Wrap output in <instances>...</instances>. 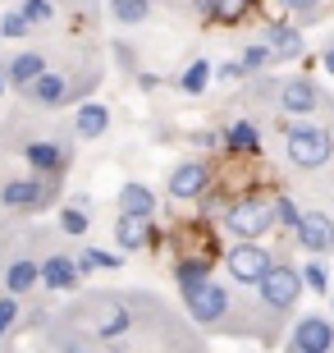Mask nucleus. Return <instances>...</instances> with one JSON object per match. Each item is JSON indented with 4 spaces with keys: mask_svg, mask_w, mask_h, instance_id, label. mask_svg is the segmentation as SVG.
<instances>
[{
    "mask_svg": "<svg viewBox=\"0 0 334 353\" xmlns=\"http://www.w3.org/2000/svg\"><path fill=\"white\" fill-rule=\"evenodd\" d=\"M193 321L147 289H92L51 321V349H188Z\"/></svg>",
    "mask_w": 334,
    "mask_h": 353,
    "instance_id": "obj_1",
    "label": "nucleus"
},
{
    "mask_svg": "<svg viewBox=\"0 0 334 353\" xmlns=\"http://www.w3.org/2000/svg\"><path fill=\"white\" fill-rule=\"evenodd\" d=\"M252 289H257V303H261V316H266L270 335H275V330L293 316V307L302 303V294H307L302 271H298L293 262H284V257H275V262H270V271L261 275Z\"/></svg>",
    "mask_w": 334,
    "mask_h": 353,
    "instance_id": "obj_2",
    "label": "nucleus"
},
{
    "mask_svg": "<svg viewBox=\"0 0 334 353\" xmlns=\"http://www.w3.org/2000/svg\"><path fill=\"white\" fill-rule=\"evenodd\" d=\"M96 83H101L96 69H55V65H46L37 79L23 88V101L37 105V110H60V105H78Z\"/></svg>",
    "mask_w": 334,
    "mask_h": 353,
    "instance_id": "obj_3",
    "label": "nucleus"
},
{
    "mask_svg": "<svg viewBox=\"0 0 334 353\" xmlns=\"http://www.w3.org/2000/svg\"><path fill=\"white\" fill-rule=\"evenodd\" d=\"M284 157L293 170H321L334 161V133L311 119H289L284 124Z\"/></svg>",
    "mask_w": 334,
    "mask_h": 353,
    "instance_id": "obj_4",
    "label": "nucleus"
},
{
    "mask_svg": "<svg viewBox=\"0 0 334 353\" xmlns=\"http://www.w3.org/2000/svg\"><path fill=\"white\" fill-rule=\"evenodd\" d=\"M220 225L229 239H266L275 230V207L266 197H233L220 211Z\"/></svg>",
    "mask_w": 334,
    "mask_h": 353,
    "instance_id": "obj_5",
    "label": "nucleus"
},
{
    "mask_svg": "<svg viewBox=\"0 0 334 353\" xmlns=\"http://www.w3.org/2000/svg\"><path fill=\"white\" fill-rule=\"evenodd\" d=\"M60 183L55 174H10V179L0 183V207L5 211H41L46 202L60 197Z\"/></svg>",
    "mask_w": 334,
    "mask_h": 353,
    "instance_id": "obj_6",
    "label": "nucleus"
},
{
    "mask_svg": "<svg viewBox=\"0 0 334 353\" xmlns=\"http://www.w3.org/2000/svg\"><path fill=\"white\" fill-rule=\"evenodd\" d=\"M275 110L284 119H311L316 110H334L330 97L321 92V83L307 79V74H293V79H284L275 88Z\"/></svg>",
    "mask_w": 334,
    "mask_h": 353,
    "instance_id": "obj_7",
    "label": "nucleus"
},
{
    "mask_svg": "<svg viewBox=\"0 0 334 353\" xmlns=\"http://www.w3.org/2000/svg\"><path fill=\"white\" fill-rule=\"evenodd\" d=\"M270 262H275V252L261 243V239H233L229 248H225V266H229V280L233 285H257L261 275L270 271Z\"/></svg>",
    "mask_w": 334,
    "mask_h": 353,
    "instance_id": "obj_8",
    "label": "nucleus"
},
{
    "mask_svg": "<svg viewBox=\"0 0 334 353\" xmlns=\"http://www.w3.org/2000/svg\"><path fill=\"white\" fill-rule=\"evenodd\" d=\"M289 349L293 353H330L334 349V316H321V312H307L298 316L289 326Z\"/></svg>",
    "mask_w": 334,
    "mask_h": 353,
    "instance_id": "obj_9",
    "label": "nucleus"
},
{
    "mask_svg": "<svg viewBox=\"0 0 334 353\" xmlns=\"http://www.w3.org/2000/svg\"><path fill=\"white\" fill-rule=\"evenodd\" d=\"M211 183H216V170H211L202 157L179 161V165L169 170V197H174V202H197Z\"/></svg>",
    "mask_w": 334,
    "mask_h": 353,
    "instance_id": "obj_10",
    "label": "nucleus"
},
{
    "mask_svg": "<svg viewBox=\"0 0 334 353\" xmlns=\"http://www.w3.org/2000/svg\"><path fill=\"white\" fill-rule=\"evenodd\" d=\"M23 161L37 174H55V179H65L69 161H74V147H69L65 138H32V143L23 147Z\"/></svg>",
    "mask_w": 334,
    "mask_h": 353,
    "instance_id": "obj_11",
    "label": "nucleus"
},
{
    "mask_svg": "<svg viewBox=\"0 0 334 353\" xmlns=\"http://www.w3.org/2000/svg\"><path fill=\"white\" fill-rule=\"evenodd\" d=\"M293 239L302 252H334V216L330 211H302L293 225Z\"/></svg>",
    "mask_w": 334,
    "mask_h": 353,
    "instance_id": "obj_12",
    "label": "nucleus"
},
{
    "mask_svg": "<svg viewBox=\"0 0 334 353\" xmlns=\"http://www.w3.org/2000/svg\"><path fill=\"white\" fill-rule=\"evenodd\" d=\"M78 280H83V271H78V262L69 252L41 248V285H46V294H74Z\"/></svg>",
    "mask_w": 334,
    "mask_h": 353,
    "instance_id": "obj_13",
    "label": "nucleus"
},
{
    "mask_svg": "<svg viewBox=\"0 0 334 353\" xmlns=\"http://www.w3.org/2000/svg\"><path fill=\"white\" fill-rule=\"evenodd\" d=\"M37 285H41V248H19L5 262V289L19 294V299H28Z\"/></svg>",
    "mask_w": 334,
    "mask_h": 353,
    "instance_id": "obj_14",
    "label": "nucleus"
},
{
    "mask_svg": "<svg viewBox=\"0 0 334 353\" xmlns=\"http://www.w3.org/2000/svg\"><path fill=\"white\" fill-rule=\"evenodd\" d=\"M115 243L124 252H142L156 243V216H133V211H119L115 221Z\"/></svg>",
    "mask_w": 334,
    "mask_h": 353,
    "instance_id": "obj_15",
    "label": "nucleus"
},
{
    "mask_svg": "<svg viewBox=\"0 0 334 353\" xmlns=\"http://www.w3.org/2000/svg\"><path fill=\"white\" fill-rule=\"evenodd\" d=\"M261 41L270 46V55H275V60H298V55L307 51V41H302V28H293V23H275V19L261 28Z\"/></svg>",
    "mask_w": 334,
    "mask_h": 353,
    "instance_id": "obj_16",
    "label": "nucleus"
},
{
    "mask_svg": "<svg viewBox=\"0 0 334 353\" xmlns=\"http://www.w3.org/2000/svg\"><path fill=\"white\" fill-rule=\"evenodd\" d=\"M51 65L41 51H19V55H10V65H5V88H14V92H23L28 83L37 79L41 69Z\"/></svg>",
    "mask_w": 334,
    "mask_h": 353,
    "instance_id": "obj_17",
    "label": "nucleus"
},
{
    "mask_svg": "<svg viewBox=\"0 0 334 353\" xmlns=\"http://www.w3.org/2000/svg\"><path fill=\"white\" fill-rule=\"evenodd\" d=\"M105 129H110V110H105L101 101H78V110H74V133L78 138H101Z\"/></svg>",
    "mask_w": 334,
    "mask_h": 353,
    "instance_id": "obj_18",
    "label": "nucleus"
},
{
    "mask_svg": "<svg viewBox=\"0 0 334 353\" xmlns=\"http://www.w3.org/2000/svg\"><path fill=\"white\" fill-rule=\"evenodd\" d=\"M220 143L229 147V152H238V157H252V152H261V129L252 119H238V124H229V129L220 133Z\"/></svg>",
    "mask_w": 334,
    "mask_h": 353,
    "instance_id": "obj_19",
    "label": "nucleus"
},
{
    "mask_svg": "<svg viewBox=\"0 0 334 353\" xmlns=\"http://www.w3.org/2000/svg\"><path fill=\"white\" fill-rule=\"evenodd\" d=\"M119 211H133V216H156V193L147 188V183H138V179L119 183Z\"/></svg>",
    "mask_w": 334,
    "mask_h": 353,
    "instance_id": "obj_20",
    "label": "nucleus"
},
{
    "mask_svg": "<svg viewBox=\"0 0 334 353\" xmlns=\"http://www.w3.org/2000/svg\"><path fill=\"white\" fill-rule=\"evenodd\" d=\"M206 280H211V262H206V257H179V262H174V285H179V294L206 285Z\"/></svg>",
    "mask_w": 334,
    "mask_h": 353,
    "instance_id": "obj_21",
    "label": "nucleus"
},
{
    "mask_svg": "<svg viewBox=\"0 0 334 353\" xmlns=\"http://www.w3.org/2000/svg\"><path fill=\"white\" fill-rule=\"evenodd\" d=\"M110 19L119 28H138L152 19V0H110Z\"/></svg>",
    "mask_w": 334,
    "mask_h": 353,
    "instance_id": "obj_22",
    "label": "nucleus"
},
{
    "mask_svg": "<svg viewBox=\"0 0 334 353\" xmlns=\"http://www.w3.org/2000/svg\"><path fill=\"white\" fill-rule=\"evenodd\" d=\"M238 65H243L247 79H257V74H266V65H275V55H270L266 41H247L243 55H238Z\"/></svg>",
    "mask_w": 334,
    "mask_h": 353,
    "instance_id": "obj_23",
    "label": "nucleus"
},
{
    "mask_svg": "<svg viewBox=\"0 0 334 353\" xmlns=\"http://www.w3.org/2000/svg\"><path fill=\"white\" fill-rule=\"evenodd\" d=\"M74 262H78V271L87 275V271H119L124 257H115V252H105V248H83Z\"/></svg>",
    "mask_w": 334,
    "mask_h": 353,
    "instance_id": "obj_24",
    "label": "nucleus"
},
{
    "mask_svg": "<svg viewBox=\"0 0 334 353\" xmlns=\"http://www.w3.org/2000/svg\"><path fill=\"white\" fill-rule=\"evenodd\" d=\"M302 285H307L311 294H330V266H325L321 252H311L307 262H302Z\"/></svg>",
    "mask_w": 334,
    "mask_h": 353,
    "instance_id": "obj_25",
    "label": "nucleus"
},
{
    "mask_svg": "<svg viewBox=\"0 0 334 353\" xmlns=\"http://www.w3.org/2000/svg\"><path fill=\"white\" fill-rule=\"evenodd\" d=\"M0 37H10V41H28V37H32V23H28V14H23V10L0 14Z\"/></svg>",
    "mask_w": 334,
    "mask_h": 353,
    "instance_id": "obj_26",
    "label": "nucleus"
},
{
    "mask_svg": "<svg viewBox=\"0 0 334 353\" xmlns=\"http://www.w3.org/2000/svg\"><path fill=\"white\" fill-rule=\"evenodd\" d=\"M206 83H211V65H206V60H193V65L179 74V92H188V97H197Z\"/></svg>",
    "mask_w": 334,
    "mask_h": 353,
    "instance_id": "obj_27",
    "label": "nucleus"
},
{
    "mask_svg": "<svg viewBox=\"0 0 334 353\" xmlns=\"http://www.w3.org/2000/svg\"><path fill=\"white\" fill-rule=\"evenodd\" d=\"M14 330H19V294L5 289V294H0V344L10 340Z\"/></svg>",
    "mask_w": 334,
    "mask_h": 353,
    "instance_id": "obj_28",
    "label": "nucleus"
},
{
    "mask_svg": "<svg viewBox=\"0 0 334 353\" xmlns=\"http://www.w3.org/2000/svg\"><path fill=\"white\" fill-rule=\"evenodd\" d=\"M60 234H69V239L87 234V202H78V207H65V211H60Z\"/></svg>",
    "mask_w": 334,
    "mask_h": 353,
    "instance_id": "obj_29",
    "label": "nucleus"
},
{
    "mask_svg": "<svg viewBox=\"0 0 334 353\" xmlns=\"http://www.w3.org/2000/svg\"><path fill=\"white\" fill-rule=\"evenodd\" d=\"M19 10L28 14V23H32V28H41V23H51V19H55V0H23Z\"/></svg>",
    "mask_w": 334,
    "mask_h": 353,
    "instance_id": "obj_30",
    "label": "nucleus"
},
{
    "mask_svg": "<svg viewBox=\"0 0 334 353\" xmlns=\"http://www.w3.org/2000/svg\"><path fill=\"white\" fill-rule=\"evenodd\" d=\"M270 207H275V225H284V230H293V225H298V216H302L293 197H275Z\"/></svg>",
    "mask_w": 334,
    "mask_h": 353,
    "instance_id": "obj_31",
    "label": "nucleus"
},
{
    "mask_svg": "<svg viewBox=\"0 0 334 353\" xmlns=\"http://www.w3.org/2000/svg\"><path fill=\"white\" fill-rule=\"evenodd\" d=\"M280 10H289V14H298L302 23H311L316 14H321V0H275Z\"/></svg>",
    "mask_w": 334,
    "mask_h": 353,
    "instance_id": "obj_32",
    "label": "nucleus"
},
{
    "mask_svg": "<svg viewBox=\"0 0 334 353\" xmlns=\"http://www.w3.org/2000/svg\"><path fill=\"white\" fill-rule=\"evenodd\" d=\"M193 10H197V19H229L233 5L229 0H193Z\"/></svg>",
    "mask_w": 334,
    "mask_h": 353,
    "instance_id": "obj_33",
    "label": "nucleus"
},
{
    "mask_svg": "<svg viewBox=\"0 0 334 353\" xmlns=\"http://www.w3.org/2000/svg\"><path fill=\"white\" fill-rule=\"evenodd\" d=\"M216 79H225V83H229V79H247V74H243V65H238V60H225V65L216 69Z\"/></svg>",
    "mask_w": 334,
    "mask_h": 353,
    "instance_id": "obj_34",
    "label": "nucleus"
},
{
    "mask_svg": "<svg viewBox=\"0 0 334 353\" xmlns=\"http://www.w3.org/2000/svg\"><path fill=\"white\" fill-rule=\"evenodd\" d=\"M321 65H325V74L334 79V37H325V46H321Z\"/></svg>",
    "mask_w": 334,
    "mask_h": 353,
    "instance_id": "obj_35",
    "label": "nucleus"
},
{
    "mask_svg": "<svg viewBox=\"0 0 334 353\" xmlns=\"http://www.w3.org/2000/svg\"><path fill=\"white\" fill-rule=\"evenodd\" d=\"M216 143H220L216 133H193V147H216Z\"/></svg>",
    "mask_w": 334,
    "mask_h": 353,
    "instance_id": "obj_36",
    "label": "nucleus"
},
{
    "mask_svg": "<svg viewBox=\"0 0 334 353\" xmlns=\"http://www.w3.org/2000/svg\"><path fill=\"white\" fill-rule=\"evenodd\" d=\"M330 316H334V289H330Z\"/></svg>",
    "mask_w": 334,
    "mask_h": 353,
    "instance_id": "obj_37",
    "label": "nucleus"
},
{
    "mask_svg": "<svg viewBox=\"0 0 334 353\" xmlns=\"http://www.w3.org/2000/svg\"><path fill=\"white\" fill-rule=\"evenodd\" d=\"M0 97H5V74H0Z\"/></svg>",
    "mask_w": 334,
    "mask_h": 353,
    "instance_id": "obj_38",
    "label": "nucleus"
},
{
    "mask_svg": "<svg viewBox=\"0 0 334 353\" xmlns=\"http://www.w3.org/2000/svg\"><path fill=\"white\" fill-rule=\"evenodd\" d=\"M152 5H156V0H152Z\"/></svg>",
    "mask_w": 334,
    "mask_h": 353,
    "instance_id": "obj_39",
    "label": "nucleus"
},
{
    "mask_svg": "<svg viewBox=\"0 0 334 353\" xmlns=\"http://www.w3.org/2000/svg\"><path fill=\"white\" fill-rule=\"evenodd\" d=\"M330 216H334V211H330Z\"/></svg>",
    "mask_w": 334,
    "mask_h": 353,
    "instance_id": "obj_40",
    "label": "nucleus"
}]
</instances>
